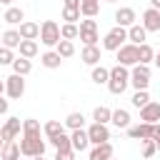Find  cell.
<instances>
[{
	"instance_id": "6da1fadb",
	"label": "cell",
	"mask_w": 160,
	"mask_h": 160,
	"mask_svg": "<svg viewBox=\"0 0 160 160\" xmlns=\"http://www.w3.org/2000/svg\"><path fill=\"white\" fill-rule=\"evenodd\" d=\"M20 155L25 158H35V155H45V140L40 138V132H22L20 135Z\"/></svg>"
},
{
	"instance_id": "7a4b0ae2",
	"label": "cell",
	"mask_w": 160,
	"mask_h": 160,
	"mask_svg": "<svg viewBox=\"0 0 160 160\" xmlns=\"http://www.w3.org/2000/svg\"><path fill=\"white\" fill-rule=\"evenodd\" d=\"M128 85H130V70H128L125 65H115V68H110L108 90H110L112 95H122Z\"/></svg>"
},
{
	"instance_id": "3957f363",
	"label": "cell",
	"mask_w": 160,
	"mask_h": 160,
	"mask_svg": "<svg viewBox=\"0 0 160 160\" xmlns=\"http://www.w3.org/2000/svg\"><path fill=\"white\" fill-rule=\"evenodd\" d=\"M128 42V28H120V25H115L112 30H108L105 32V38H102V50H110V52H115L120 45H125Z\"/></svg>"
},
{
	"instance_id": "277c9868",
	"label": "cell",
	"mask_w": 160,
	"mask_h": 160,
	"mask_svg": "<svg viewBox=\"0 0 160 160\" xmlns=\"http://www.w3.org/2000/svg\"><path fill=\"white\" fill-rule=\"evenodd\" d=\"M58 40H60V25L55 20H45L40 25V42L48 45V48H55Z\"/></svg>"
},
{
	"instance_id": "5b68a950",
	"label": "cell",
	"mask_w": 160,
	"mask_h": 160,
	"mask_svg": "<svg viewBox=\"0 0 160 160\" xmlns=\"http://www.w3.org/2000/svg\"><path fill=\"white\" fill-rule=\"evenodd\" d=\"M130 85L135 88V90H148V85H150V65H132V70H130Z\"/></svg>"
},
{
	"instance_id": "8992f818",
	"label": "cell",
	"mask_w": 160,
	"mask_h": 160,
	"mask_svg": "<svg viewBox=\"0 0 160 160\" xmlns=\"http://www.w3.org/2000/svg\"><path fill=\"white\" fill-rule=\"evenodd\" d=\"M5 95L12 98V100H20V98L25 95V78L18 75V72L8 75V78H5Z\"/></svg>"
},
{
	"instance_id": "52a82bcc",
	"label": "cell",
	"mask_w": 160,
	"mask_h": 160,
	"mask_svg": "<svg viewBox=\"0 0 160 160\" xmlns=\"http://www.w3.org/2000/svg\"><path fill=\"white\" fill-rule=\"evenodd\" d=\"M115 55H118V65H125V68L138 65V45H132V42L120 45V48L115 50Z\"/></svg>"
},
{
	"instance_id": "ba28073f",
	"label": "cell",
	"mask_w": 160,
	"mask_h": 160,
	"mask_svg": "<svg viewBox=\"0 0 160 160\" xmlns=\"http://www.w3.org/2000/svg\"><path fill=\"white\" fill-rule=\"evenodd\" d=\"M85 132H88L90 145H100V142H108V140H110V130H108V125H102V122H92Z\"/></svg>"
},
{
	"instance_id": "9c48e42d",
	"label": "cell",
	"mask_w": 160,
	"mask_h": 160,
	"mask_svg": "<svg viewBox=\"0 0 160 160\" xmlns=\"http://www.w3.org/2000/svg\"><path fill=\"white\" fill-rule=\"evenodd\" d=\"M20 132H22V120H20V118H8L5 125L0 128V138H2L5 142H8V140H15Z\"/></svg>"
},
{
	"instance_id": "30bf717a",
	"label": "cell",
	"mask_w": 160,
	"mask_h": 160,
	"mask_svg": "<svg viewBox=\"0 0 160 160\" xmlns=\"http://www.w3.org/2000/svg\"><path fill=\"white\" fill-rule=\"evenodd\" d=\"M148 32H160V10H155V8H148L145 12H142V22H140Z\"/></svg>"
},
{
	"instance_id": "8fae6325",
	"label": "cell",
	"mask_w": 160,
	"mask_h": 160,
	"mask_svg": "<svg viewBox=\"0 0 160 160\" xmlns=\"http://www.w3.org/2000/svg\"><path fill=\"white\" fill-rule=\"evenodd\" d=\"M70 145H72V150H75V152H85V150L90 148L88 132H85L82 128H78V130H70Z\"/></svg>"
},
{
	"instance_id": "7c38bea8",
	"label": "cell",
	"mask_w": 160,
	"mask_h": 160,
	"mask_svg": "<svg viewBox=\"0 0 160 160\" xmlns=\"http://www.w3.org/2000/svg\"><path fill=\"white\" fill-rule=\"evenodd\" d=\"M80 60H82L85 65L95 68V65H100L102 52H100V48H98V45H85V48H82V52H80Z\"/></svg>"
},
{
	"instance_id": "4fadbf2b",
	"label": "cell",
	"mask_w": 160,
	"mask_h": 160,
	"mask_svg": "<svg viewBox=\"0 0 160 160\" xmlns=\"http://www.w3.org/2000/svg\"><path fill=\"white\" fill-rule=\"evenodd\" d=\"M150 135H152V122H140L128 128V138L132 140H150Z\"/></svg>"
},
{
	"instance_id": "5bb4252c",
	"label": "cell",
	"mask_w": 160,
	"mask_h": 160,
	"mask_svg": "<svg viewBox=\"0 0 160 160\" xmlns=\"http://www.w3.org/2000/svg\"><path fill=\"white\" fill-rule=\"evenodd\" d=\"M112 155H115V150H112V145H110V140H108V142L92 145V150H90L88 160H110Z\"/></svg>"
},
{
	"instance_id": "9a60e30c",
	"label": "cell",
	"mask_w": 160,
	"mask_h": 160,
	"mask_svg": "<svg viewBox=\"0 0 160 160\" xmlns=\"http://www.w3.org/2000/svg\"><path fill=\"white\" fill-rule=\"evenodd\" d=\"M135 20H138V15H135L132 8H118V10H115V25H120V28H130Z\"/></svg>"
},
{
	"instance_id": "2e32d148",
	"label": "cell",
	"mask_w": 160,
	"mask_h": 160,
	"mask_svg": "<svg viewBox=\"0 0 160 160\" xmlns=\"http://www.w3.org/2000/svg\"><path fill=\"white\" fill-rule=\"evenodd\" d=\"M18 32H20L22 40H38L40 38V25L32 22V20H22L20 28H18Z\"/></svg>"
},
{
	"instance_id": "e0dca14e",
	"label": "cell",
	"mask_w": 160,
	"mask_h": 160,
	"mask_svg": "<svg viewBox=\"0 0 160 160\" xmlns=\"http://www.w3.org/2000/svg\"><path fill=\"white\" fill-rule=\"evenodd\" d=\"M140 120L142 122H158L160 120V102H148V105H142L140 108Z\"/></svg>"
},
{
	"instance_id": "ac0fdd59",
	"label": "cell",
	"mask_w": 160,
	"mask_h": 160,
	"mask_svg": "<svg viewBox=\"0 0 160 160\" xmlns=\"http://www.w3.org/2000/svg\"><path fill=\"white\" fill-rule=\"evenodd\" d=\"M128 40H130L132 45H142V42L148 40V30H145L140 22H132V25L128 28Z\"/></svg>"
},
{
	"instance_id": "d6986e66",
	"label": "cell",
	"mask_w": 160,
	"mask_h": 160,
	"mask_svg": "<svg viewBox=\"0 0 160 160\" xmlns=\"http://www.w3.org/2000/svg\"><path fill=\"white\" fill-rule=\"evenodd\" d=\"M110 122H112L115 128H120V130H128V128H130V112H128L125 108H118V110H112Z\"/></svg>"
},
{
	"instance_id": "ffe728a7",
	"label": "cell",
	"mask_w": 160,
	"mask_h": 160,
	"mask_svg": "<svg viewBox=\"0 0 160 160\" xmlns=\"http://www.w3.org/2000/svg\"><path fill=\"white\" fill-rule=\"evenodd\" d=\"M60 62H62V58H60L55 50H48V52H42V55H40V65H42V68H48V70H58V68H60Z\"/></svg>"
},
{
	"instance_id": "44dd1931",
	"label": "cell",
	"mask_w": 160,
	"mask_h": 160,
	"mask_svg": "<svg viewBox=\"0 0 160 160\" xmlns=\"http://www.w3.org/2000/svg\"><path fill=\"white\" fill-rule=\"evenodd\" d=\"M2 20H5L8 25H20V22L25 20V12H22V8H15V5H10V8L5 10Z\"/></svg>"
},
{
	"instance_id": "7402d4cb",
	"label": "cell",
	"mask_w": 160,
	"mask_h": 160,
	"mask_svg": "<svg viewBox=\"0 0 160 160\" xmlns=\"http://www.w3.org/2000/svg\"><path fill=\"white\" fill-rule=\"evenodd\" d=\"M0 160H20V145H18L15 140H8V142L2 145Z\"/></svg>"
},
{
	"instance_id": "603a6c76",
	"label": "cell",
	"mask_w": 160,
	"mask_h": 160,
	"mask_svg": "<svg viewBox=\"0 0 160 160\" xmlns=\"http://www.w3.org/2000/svg\"><path fill=\"white\" fill-rule=\"evenodd\" d=\"M100 12V0H80V15L82 18H95Z\"/></svg>"
},
{
	"instance_id": "cb8c5ba5",
	"label": "cell",
	"mask_w": 160,
	"mask_h": 160,
	"mask_svg": "<svg viewBox=\"0 0 160 160\" xmlns=\"http://www.w3.org/2000/svg\"><path fill=\"white\" fill-rule=\"evenodd\" d=\"M18 50H20V58H28V60H32V58L38 55V42H35V40H20Z\"/></svg>"
},
{
	"instance_id": "d4e9b609",
	"label": "cell",
	"mask_w": 160,
	"mask_h": 160,
	"mask_svg": "<svg viewBox=\"0 0 160 160\" xmlns=\"http://www.w3.org/2000/svg\"><path fill=\"white\" fill-rule=\"evenodd\" d=\"M108 78H110V68H102V65H95L90 72V80L95 85H108Z\"/></svg>"
},
{
	"instance_id": "484cf974",
	"label": "cell",
	"mask_w": 160,
	"mask_h": 160,
	"mask_svg": "<svg viewBox=\"0 0 160 160\" xmlns=\"http://www.w3.org/2000/svg\"><path fill=\"white\" fill-rule=\"evenodd\" d=\"M42 132H45V138H55V135L65 132V122L62 120H48L42 125Z\"/></svg>"
},
{
	"instance_id": "4316f807",
	"label": "cell",
	"mask_w": 160,
	"mask_h": 160,
	"mask_svg": "<svg viewBox=\"0 0 160 160\" xmlns=\"http://www.w3.org/2000/svg\"><path fill=\"white\" fill-rule=\"evenodd\" d=\"M20 40H22V38H20V32H18V30H12V28L2 32V45H5V48H10V50H18Z\"/></svg>"
},
{
	"instance_id": "83f0119b",
	"label": "cell",
	"mask_w": 160,
	"mask_h": 160,
	"mask_svg": "<svg viewBox=\"0 0 160 160\" xmlns=\"http://www.w3.org/2000/svg\"><path fill=\"white\" fill-rule=\"evenodd\" d=\"M55 52H58L62 60H65V58H72V55H75V45H72V40H62V38H60L58 45H55Z\"/></svg>"
},
{
	"instance_id": "f1b7e54d",
	"label": "cell",
	"mask_w": 160,
	"mask_h": 160,
	"mask_svg": "<svg viewBox=\"0 0 160 160\" xmlns=\"http://www.w3.org/2000/svg\"><path fill=\"white\" fill-rule=\"evenodd\" d=\"M152 58H155V50H152L148 42L138 45V62H140V65H150V62H152Z\"/></svg>"
},
{
	"instance_id": "f546056e",
	"label": "cell",
	"mask_w": 160,
	"mask_h": 160,
	"mask_svg": "<svg viewBox=\"0 0 160 160\" xmlns=\"http://www.w3.org/2000/svg\"><path fill=\"white\" fill-rule=\"evenodd\" d=\"M30 70H32V62H30L28 58H20V55H18V58L12 60V72H18V75L25 78V75H30Z\"/></svg>"
},
{
	"instance_id": "4dcf8cb0",
	"label": "cell",
	"mask_w": 160,
	"mask_h": 160,
	"mask_svg": "<svg viewBox=\"0 0 160 160\" xmlns=\"http://www.w3.org/2000/svg\"><path fill=\"white\" fill-rule=\"evenodd\" d=\"M48 142H50L55 150H72L70 135H68V132H60V135H55V138H48Z\"/></svg>"
},
{
	"instance_id": "1f68e13d",
	"label": "cell",
	"mask_w": 160,
	"mask_h": 160,
	"mask_svg": "<svg viewBox=\"0 0 160 160\" xmlns=\"http://www.w3.org/2000/svg\"><path fill=\"white\" fill-rule=\"evenodd\" d=\"M62 122H65L68 130H78V128H85V115L82 112H70Z\"/></svg>"
},
{
	"instance_id": "d6a6232c",
	"label": "cell",
	"mask_w": 160,
	"mask_h": 160,
	"mask_svg": "<svg viewBox=\"0 0 160 160\" xmlns=\"http://www.w3.org/2000/svg\"><path fill=\"white\" fill-rule=\"evenodd\" d=\"M110 115H112V110H110V108L98 105V108L92 110V122H102V125H108V122H110Z\"/></svg>"
},
{
	"instance_id": "836d02e7",
	"label": "cell",
	"mask_w": 160,
	"mask_h": 160,
	"mask_svg": "<svg viewBox=\"0 0 160 160\" xmlns=\"http://www.w3.org/2000/svg\"><path fill=\"white\" fill-rule=\"evenodd\" d=\"M78 22H65V25H60V38L62 40H75L78 38Z\"/></svg>"
},
{
	"instance_id": "e575fe53",
	"label": "cell",
	"mask_w": 160,
	"mask_h": 160,
	"mask_svg": "<svg viewBox=\"0 0 160 160\" xmlns=\"http://www.w3.org/2000/svg\"><path fill=\"white\" fill-rule=\"evenodd\" d=\"M148 102H150V92H148V90H135V92H132V105H135L138 110H140L142 105H148Z\"/></svg>"
},
{
	"instance_id": "d590c367",
	"label": "cell",
	"mask_w": 160,
	"mask_h": 160,
	"mask_svg": "<svg viewBox=\"0 0 160 160\" xmlns=\"http://www.w3.org/2000/svg\"><path fill=\"white\" fill-rule=\"evenodd\" d=\"M78 38H80L85 45H98V40H100L98 30H82V32H78Z\"/></svg>"
},
{
	"instance_id": "8d00e7d4",
	"label": "cell",
	"mask_w": 160,
	"mask_h": 160,
	"mask_svg": "<svg viewBox=\"0 0 160 160\" xmlns=\"http://www.w3.org/2000/svg\"><path fill=\"white\" fill-rule=\"evenodd\" d=\"M22 132H42V128H40V120H35V118H28V120H22Z\"/></svg>"
},
{
	"instance_id": "74e56055",
	"label": "cell",
	"mask_w": 160,
	"mask_h": 160,
	"mask_svg": "<svg viewBox=\"0 0 160 160\" xmlns=\"http://www.w3.org/2000/svg\"><path fill=\"white\" fill-rule=\"evenodd\" d=\"M12 60H15V52L10 48L0 45V65H12Z\"/></svg>"
},
{
	"instance_id": "f35d334b",
	"label": "cell",
	"mask_w": 160,
	"mask_h": 160,
	"mask_svg": "<svg viewBox=\"0 0 160 160\" xmlns=\"http://www.w3.org/2000/svg\"><path fill=\"white\" fill-rule=\"evenodd\" d=\"M62 20H65V22H78V20H80V10H75V8H62Z\"/></svg>"
},
{
	"instance_id": "ab89813d",
	"label": "cell",
	"mask_w": 160,
	"mask_h": 160,
	"mask_svg": "<svg viewBox=\"0 0 160 160\" xmlns=\"http://www.w3.org/2000/svg\"><path fill=\"white\" fill-rule=\"evenodd\" d=\"M155 152H158L155 140H142V158H152Z\"/></svg>"
},
{
	"instance_id": "60d3db41",
	"label": "cell",
	"mask_w": 160,
	"mask_h": 160,
	"mask_svg": "<svg viewBox=\"0 0 160 160\" xmlns=\"http://www.w3.org/2000/svg\"><path fill=\"white\" fill-rule=\"evenodd\" d=\"M78 30H80V32H82V30H98V22H95L92 18H82L80 25H78Z\"/></svg>"
},
{
	"instance_id": "b9f144b4",
	"label": "cell",
	"mask_w": 160,
	"mask_h": 160,
	"mask_svg": "<svg viewBox=\"0 0 160 160\" xmlns=\"http://www.w3.org/2000/svg\"><path fill=\"white\" fill-rule=\"evenodd\" d=\"M55 160H75V150H55Z\"/></svg>"
},
{
	"instance_id": "7bdbcfd3",
	"label": "cell",
	"mask_w": 160,
	"mask_h": 160,
	"mask_svg": "<svg viewBox=\"0 0 160 160\" xmlns=\"http://www.w3.org/2000/svg\"><path fill=\"white\" fill-rule=\"evenodd\" d=\"M150 140H160V122H152V135H150Z\"/></svg>"
},
{
	"instance_id": "ee69618b",
	"label": "cell",
	"mask_w": 160,
	"mask_h": 160,
	"mask_svg": "<svg viewBox=\"0 0 160 160\" xmlns=\"http://www.w3.org/2000/svg\"><path fill=\"white\" fill-rule=\"evenodd\" d=\"M62 8H75V10H80V0H62Z\"/></svg>"
},
{
	"instance_id": "f6af8a7d",
	"label": "cell",
	"mask_w": 160,
	"mask_h": 160,
	"mask_svg": "<svg viewBox=\"0 0 160 160\" xmlns=\"http://www.w3.org/2000/svg\"><path fill=\"white\" fill-rule=\"evenodd\" d=\"M8 108H10V102H8V100L0 95V115H5V112H8Z\"/></svg>"
},
{
	"instance_id": "bcb514c9",
	"label": "cell",
	"mask_w": 160,
	"mask_h": 160,
	"mask_svg": "<svg viewBox=\"0 0 160 160\" xmlns=\"http://www.w3.org/2000/svg\"><path fill=\"white\" fill-rule=\"evenodd\" d=\"M152 62H155V65L160 68V52H155V58H152Z\"/></svg>"
},
{
	"instance_id": "7dc6e473",
	"label": "cell",
	"mask_w": 160,
	"mask_h": 160,
	"mask_svg": "<svg viewBox=\"0 0 160 160\" xmlns=\"http://www.w3.org/2000/svg\"><path fill=\"white\" fill-rule=\"evenodd\" d=\"M158 5H160V0H150V8H155V10H158Z\"/></svg>"
},
{
	"instance_id": "c3c4849f",
	"label": "cell",
	"mask_w": 160,
	"mask_h": 160,
	"mask_svg": "<svg viewBox=\"0 0 160 160\" xmlns=\"http://www.w3.org/2000/svg\"><path fill=\"white\" fill-rule=\"evenodd\" d=\"M5 92V80H0V95Z\"/></svg>"
},
{
	"instance_id": "681fc988",
	"label": "cell",
	"mask_w": 160,
	"mask_h": 160,
	"mask_svg": "<svg viewBox=\"0 0 160 160\" xmlns=\"http://www.w3.org/2000/svg\"><path fill=\"white\" fill-rule=\"evenodd\" d=\"M0 5H8V8H10V5H12V0H0Z\"/></svg>"
},
{
	"instance_id": "f907efd6",
	"label": "cell",
	"mask_w": 160,
	"mask_h": 160,
	"mask_svg": "<svg viewBox=\"0 0 160 160\" xmlns=\"http://www.w3.org/2000/svg\"><path fill=\"white\" fill-rule=\"evenodd\" d=\"M30 160H45V155H35V158H30Z\"/></svg>"
},
{
	"instance_id": "816d5d0a",
	"label": "cell",
	"mask_w": 160,
	"mask_h": 160,
	"mask_svg": "<svg viewBox=\"0 0 160 160\" xmlns=\"http://www.w3.org/2000/svg\"><path fill=\"white\" fill-rule=\"evenodd\" d=\"M2 145H5V140H2V138H0V152H2Z\"/></svg>"
},
{
	"instance_id": "f5cc1de1",
	"label": "cell",
	"mask_w": 160,
	"mask_h": 160,
	"mask_svg": "<svg viewBox=\"0 0 160 160\" xmlns=\"http://www.w3.org/2000/svg\"><path fill=\"white\" fill-rule=\"evenodd\" d=\"M155 145H158V152H160V140H158V142H155Z\"/></svg>"
},
{
	"instance_id": "db71d44e",
	"label": "cell",
	"mask_w": 160,
	"mask_h": 160,
	"mask_svg": "<svg viewBox=\"0 0 160 160\" xmlns=\"http://www.w3.org/2000/svg\"><path fill=\"white\" fill-rule=\"evenodd\" d=\"M105 2H118V0H105Z\"/></svg>"
},
{
	"instance_id": "11a10c76",
	"label": "cell",
	"mask_w": 160,
	"mask_h": 160,
	"mask_svg": "<svg viewBox=\"0 0 160 160\" xmlns=\"http://www.w3.org/2000/svg\"><path fill=\"white\" fill-rule=\"evenodd\" d=\"M142 160H152V158H142Z\"/></svg>"
},
{
	"instance_id": "9f6ffc18",
	"label": "cell",
	"mask_w": 160,
	"mask_h": 160,
	"mask_svg": "<svg viewBox=\"0 0 160 160\" xmlns=\"http://www.w3.org/2000/svg\"><path fill=\"white\" fill-rule=\"evenodd\" d=\"M110 160H118V158H115V155H112V158H110Z\"/></svg>"
},
{
	"instance_id": "6f0895ef",
	"label": "cell",
	"mask_w": 160,
	"mask_h": 160,
	"mask_svg": "<svg viewBox=\"0 0 160 160\" xmlns=\"http://www.w3.org/2000/svg\"><path fill=\"white\" fill-rule=\"evenodd\" d=\"M0 45H2V35H0Z\"/></svg>"
},
{
	"instance_id": "680465c9",
	"label": "cell",
	"mask_w": 160,
	"mask_h": 160,
	"mask_svg": "<svg viewBox=\"0 0 160 160\" xmlns=\"http://www.w3.org/2000/svg\"><path fill=\"white\" fill-rule=\"evenodd\" d=\"M158 10H160V5H158Z\"/></svg>"
},
{
	"instance_id": "91938a15",
	"label": "cell",
	"mask_w": 160,
	"mask_h": 160,
	"mask_svg": "<svg viewBox=\"0 0 160 160\" xmlns=\"http://www.w3.org/2000/svg\"><path fill=\"white\" fill-rule=\"evenodd\" d=\"M75 160H78V158H75Z\"/></svg>"
}]
</instances>
